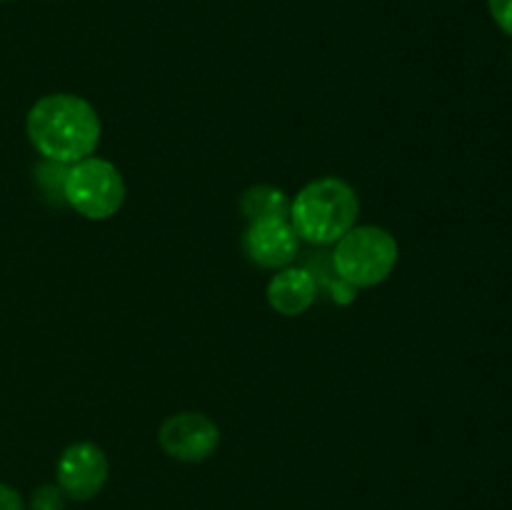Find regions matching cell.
<instances>
[{
    "instance_id": "277c9868",
    "label": "cell",
    "mask_w": 512,
    "mask_h": 510,
    "mask_svg": "<svg viewBox=\"0 0 512 510\" xmlns=\"http://www.w3.org/2000/svg\"><path fill=\"white\" fill-rule=\"evenodd\" d=\"M63 200L88 220L113 218L125 203L123 173L110 160L95 158V155L78 160L68 165Z\"/></svg>"
},
{
    "instance_id": "8fae6325",
    "label": "cell",
    "mask_w": 512,
    "mask_h": 510,
    "mask_svg": "<svg viewBox=\"0 0 512 510\" xmlns=\"http://www.w3.org/2000/svg\"><path fill=\"white\" fill-rule=\"evenodd\" d=\"M488 8L498 28L512 35V0H488Z\"/></svg>"
},
{
    "instance_id": "3957f363",
    "label": "cell",
    "mask_w": 512,
    "mask_h": 510,
    "mask_svg": "<svg viewBox=\"0 0 512 510\" xmlns=\"http://www.w3.org/2000/svg\"><path fill=\"white\" fill-rule=\"evenodd\" d=\"M400 258L398 240L378 225H355L335 243L333 270L350 288H375L385 283Z\"/></svg>"
},
{
    "instance_id": "30bf717a",
    "label": "cell",
    "mask_w": 512,
    "mask_h": 510,
    "mask_svg": "<svg viewBox=\"0 0 512 510\" xmlns=\"http://www.w3.org/2000/svg\"><path fill=\"white\" fill-rule=\"evenodd\" d=\"M65 500L58 485H43L33 493V510H65Z\"/></svg>"
},
{
    "instance_id": "7c38bea8",
    "label": "cell",
    "mask_w": 512,
    "mask_h": 510,
    "mask_svg": "<svg viewBox=\"0 0 512 510\" xmlns=\"http://www.w3.org/2000/svg\"><path fill=\"white\" fill-rule=\"evenodd\" d=\"M0 510H25L23 498H20L18 490H13L10 485L0 483Z\"/></svg>"
},
{
    "instance_id": "9c48e42d",
    "label": "cell",
    "mask_w": 512,
    "mask_h": 510,
    "mask_svg": "<svg viewBox=\"0 0 512 510\" xmlns=\"http://www.w3.org/2000/svg\"><path fill=\"white\" fill-rule=\"evenodd\" d=\"M240 210L248 218V223L263 218H288L290 200L285 190L275 188V185H253L240 198Z\"/></svg>"
},
{
    "instance_id": "ba28073f",
    "label": "cell",
    "mask_w": 512,
    "mask_h": 510,
    "mask_svg": "<svg viewBox=\"0 0 512 510\" xmlns=\"http://www.w3.org/2000/svg\"><path fill=\"white\" fill-rule=\"evenodd\" d=\"M315 295H318L315 275L308 268H293V265L278 270L265 290L270 308L285 318L303 315L315 303Z\"/></svg>"
},
{
    "instance_id": "6da1fadb",
    "label": "cell",
    "mask_w": 512,
    "mask_h": 510,
    "mask_svg": "<svg viewBox=\"0 0 512 510\" xmlns=\"http://www.w3.org/2000/svg\"><path fill=\"white\" fill-rule=\"evenodd\" d=\"M33 148L50 163L73 165L90 158L100 143L98 110L73 93H53L35 100L25 118Z\"/></svg>"
},
{
    "instance_id": "5b68a950",
    "label": "cell",
    "mask_w": 512,
    "mask_h": 510,
    "mask_svg": "<svg viewBox=\"0 0 512 510\" xmlns=\"http://www.w3.org/2000/svg\"><path fill=\"white\" fill-rule=\"evenodd\" d=\"M108 473V455L100 445L90 443V440L68 445L60 453L58 465H55L58 488L63 490L65 498L75 500V503L93 500L108 483Z\"/></svg>"
},
{
    "instance_id": "8992f818",
    "label": "cell",
    "mask_w": 512,
    "mask_h": 510,
    "mask_svg": "<svg viewBox=\"0 0 512 510\" xmlns=\"http://www.w3.org/2000/svg\"><path fill=\"white\" fill-rule=\"evenodd\" d=\"M158 443L170 458L180 463H200L218 450L220 428L205 413L183 410L163 420L158 430Z\"/></svg>"
},
{
    "instance_id": "7a4b0ae2",
    "label": "cell",
    "mask_w": 512,
    "mask_h": 510,
    "mask_svg": "<svg viewBox=\"0 0 512 510\" xmlns=\"http://www.w3.org/2000/svg\"><path fill=\"white\" fill-rule=\"evenodd\" d=\"M360 215V200L343 178H318L298 190L290 200V225L300 240L313 245H335Z\"/></svg>"
},
{
    "instance_id": "52a82bcc",
    "label": "cell",
    "mask_w": 512,
    "mask_h": 510,
    "mask_svg": "<svg viewBox=\"0 0 512 510\" xmlns=\"http://www.w3.org/2000/svg\"><path fill=\"white\" fill-rule=\"evenodd\" d=\"M243 248L250 263L258 268L283 270L298 255L300 238L288 218H263L248 223Z\"/></svg>"
}]
</instances>
